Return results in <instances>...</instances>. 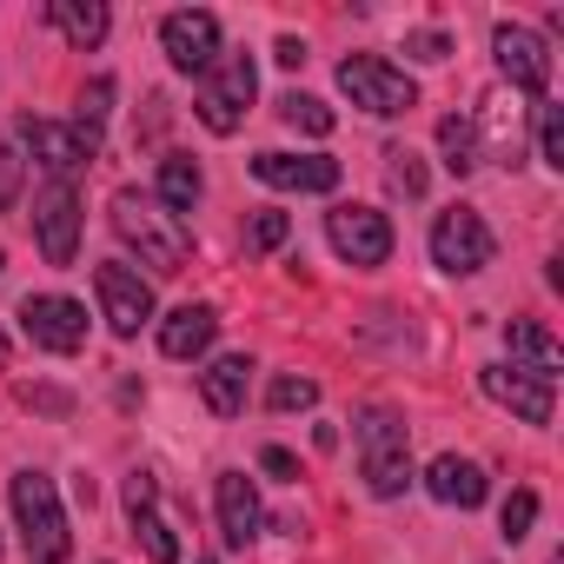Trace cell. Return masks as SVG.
<instances>
[{
  "mask_svg": "<svg viewBox=\"0 0 564 564\" xmlns=\"http://www.w3.org/2000/svg\"><path fill=\"white\" fill-rule=\"evenodd\" d=\"M113 232L140 252V265H153V272H186V259H193V246H186V232H180V219L153 199V193H140V186H120L113 193Z\"/></svg>",
  "mask_w": 564,
  "mask_h": 564,
  "instance_id": "cell-1",
  "label": "cell"
},
{
  "mask_svg": "<svg viewBox=\"0 0 564 564\" xmlns=\"http://www.w3.org/2000/svg\"><path fill=\"white\" fill-rule=\"evenodd\" d=\"M359 471H366V491L372 498H399L412 485V438H405V419L392 405H366L359 412Z\"/></svg>",
  "mask_w": 564,
  "mask_h": 564,
  "instance_id": "cell-2",
  "label": "cell"
},
{
  "mask_svg": "<svg viewBox=\"0 0 564 564\" xmlns=\"http://www.w3.org/2000/svg\"><path fill=\"white\" fill-rule=\"evenodd\" d=\"M14 518H21V544H28V564H67L74 551V531H67V511H61V491L47 471H14Z\"/></svg>",
  "mask_w": 564,
  "mask_h": 564,
  "instance_id": "cell-3",
  "label": "cell"
},
{
  "mask_svg": "<svg viewBox=\"0 0 564 564\" xmlns=\"http://www.w3.org/2000/svg\"><path fill=\"white\" fill-rule=\"evenodd\" d=\"M252 87H259L252 54H219V61L199 74V100H193L199 127H206V133H239V120H246V107H252Z\"/></svg>",
  "mask_w": 564,
  "mask_h": 564,
  "instance_id": "cell-4",
  "label": "cell"
},
{
  "mask_svg": "<svg viewBox=\"0 0 564 564\" xmlns=\"http://www.w3.org/2000/svg\"><path fill=\"white\" fill-rule=\"evenodd\" d=\"M339 94H346L352 107H366L372 120H399V113L419 107V87H412L392 61H379V54H352V61H339Z\"/></svg>",
  "mask_w": 564,
  "mask_h": 564,
  "instance_id": "cell-5",
  "label": "cell"
},
{
  "mask_svg": "<svg viewBox=\"0 0 564 564\" xmlns=\"http://www.w3.org/2000/svg\"><path fill=\"white\" fill-rule=\"evenodd\" d=\"M432 265H445V272H485L491 265V226H485V213H471V206H445L438 219H432Z\"/></svg>",
  "mask_w": 564,
  "mask_h": 564,
  "instance_id": "cell-6",
  "label": "cell"
},
{
  "mask_svg": "<svg viewBox=\"0 0 564 564\" xmlns=\"http://www.w3.org/2000/svg\"><path fill=\"white\" fill-rule=\"evenodd\" d=\"M326 239H333V252L346 265H366V272L392 259V219L379 206H333L326 213Z\"/></svg>",
  "mask_w": 564,
  "mask_h": 564,
  "instance_id": "cell-7",
  "label": "cell"
},
{
  "mask_svg": "<svg viewBox=\"0 0 564 564\" xmlns=\"http://www.w3.org/2000/svg\"><path fill=\"white\" fill-rule=\"evenodd\" d=\"M94 293H100V319L120 333V339H133L147 319H153V286L127 265V259H107V265H94Z\"/></svg>",
  "mask_w": 564,
  "mask_h": 564,
  "instance_id": "cell-8",
  "label": "cell"
},
{
  "mask_svg": "<svg viewBox=\"0 0 564 564\" xmlns=\"http://www.w3.org/2000/svg\"><path fill=\"white\" fill-rule=\"evenodd\" d=\"M34 239H41L47 265H74V252H80V193H74V180H47L41 186V199H34Z\"/></svg>",
  "mask_w": 564,
  "mask_h": 564,
  "instance_id": "cell-9",
  "label": "cell"
},
{
  "mask_svg": "<svg viewBox=\"0 0 564 564\" xmlns=\"http://www.w3.org/2000/svg\"><path fill=\"white\" fill-rule=\"evenodd\" d=\"M21 333L41 352H80L87 346V306L67 293H34V300H21Z\"/></svg>",
  "mask_w": 564,
  "mask_h": 564,
  "instance_id": "cell-10",
  "label": "cell"
},
{
  "mask_svg": "<svg viewBox=\"0 0 564 564\" xmlns=\"http://www.w3.org/2000/svg\"><path fill=\"white\" fill-rule=\"evenodd\" d=\"M491 54H498V74L511 80V94H544L551 87V47L531 34V28H518V21H498L491 28Z\"/></svg>",
  "mask_w": 564,
  "mask_h": 564,
  "instance_id": "cell-11",
  "label": "cell"
},
{
  "mask_svg": "<svg viewBox=\"0 0 564 564\" xmlns=\"http://www.w3.org/2000/svg\"><path fill=\"white\" fill-rule=\"evenodd\" d=\"M160 47H166V61L180 67V74H206L226 47H219V21L206 14V8H180V14H166L160 21Z\"/></svg>",
  "mask_w": 564,
  "mask_h": 564,
  "instance_id": "cell-12",
  "label": "cell"
},
{
  "mask_svg": "<svg viewBox=\"0 0 564 564\" xmlns=\"http://www.w3.org/2000/svg\"><path fill=\"white\" fill-rule=\"evenodd\" d=\"M471 133H478V153L485 160L518 166L524 160V107H518V94H485L471 107Z\"/></svg>",
  "mask_w": 564,
  "mask_h": 564,
  "instance_id": "cell-13",
  "label": "cell"
},
{
  "mask_svg": "<svg viewBox=\"0 0 564 564\" xmlns=\"http://www.w3.org/2000/svg\"><path fill=\"white\" fill-rule=\"evenodd\" d=\"M485 392L518 412L524 425H551V405H557V379L544 372H524V366H485Z\"/></svg>",
  "mask_w": 564,
  "mask_h": 564,
  "instance_id": "cell-14",
  "label": "cell"
},
{
  "mask_svg": "<svg viewBox=\"0 0 564 564\" xmlns=\"http://www.w3.org/2000/svg\"><path fill=\"white\" fill-rule=\"evenodd\" d=\"M14 133H21V147L47 166V180H74L80 166H94V147H87L74 127H61V120H34V113H28Z\"/></svg>",
  "mask_w": 564,
  "mask_h": 564,
  "instance_id": "cell-15",
  "label": "cell"
},
{
  "mask_svg": "<svg viewBox=\"0 0 564 564\" xmlns=\"http://www.w3.org/2000/svg\"><path fill=\"white\" fill-rule=\"evenodd\" d=\"M252 180H265L279 193H333L339 186V160L333 153H259Z\"/></svg>",
  "mask_w": 564,
  "mask_h": 564,
  "instance_id": "cell-16",
  "label": "cell"
},
{
  "mask_svg": "<svg viewBox=\"0 0 564 564\" xmlns=\"http://www.w3.org/2000/svg\"><path fill=\"white\" fill-rule=\"evenodd\" d=\"M127 518H133V531H140V544H147L153 564H180L173 524L160 518V485H153V471H133V478H127Z\"/></svg>",
  "mask_w": 564,
  "mask_h": 564,
  "instance_id": "cell-17",
  "label": "cell"
},
{
  "mask_svg": "<svg viewBox=\"0 0 564 564\" xmlns=\"http://www.w3.org/2000/svg\"><path fill=\"white\" fill-rule=\"evenodd\" d=\"M213 498H219V538H226L232 551H246V544L259 538V524H265V511H259V491H252V478H246V471H219Z\"/></svg>",
  "mask_w": 564,
  "mask_h": 564,
  "instance_id": "cell-18",
  "label": "cell"
},
{
  "mask_svg": "<svg viewBox=\"0 0 564 564\" xmlns=\"http://www.w3.org/2000/svg\"><path fill=\"white\" fill-rule=\"evenodd\" d=\"M246 392H252V359L246 352H226V359H213L199 372V399H206L213 419H239L246 412Z\"/></svg>",
  "mask_w": 564,
  "mask_h": 564,
  "instance_id": "cell-19",
  "label": "cell"
},
{
  "mask_svg": "<svg viewBox=\"0 0 564 564\" xmlns=\"http://www.w3.org/2000/svg\"><path fill=\"white\" fill-rule=\"evenodd\" d=\"M425 485H432V498L438 505H458V511H478L485 505V471L471 465V458H458V452H445V458H432V471H425Z\"/></svg>",
  "mask_w": 564,
  "mask_h": 564,
  "instance_id": "cell-20",
  "label": "cell"
},
{
  "mask_svg": "<svg viewBox=\"0 0 564 564\" xmlns=\"http://www.w3.org/2000/svg\"><path fill=\"white\" fill-rule=\"evenodd\" d=\"M213 333H219V313H213V306H180V313H166V326H160V352H166V359H199V352L213 346Z\"/></svg>",
  "mask_w": 564,
  "mask_h": 564,
  "instance_id": "cell-21",
  "label": "cell"
},
{
  "mask_svg": "<svg viewBox=\"0 0 564 564\" xmlns=\"http://www.w3.org/2000/svg\"><path fill=\"white\" fill-rule=\"evenodd\" d=\"M47 21H54L80 54H87V47H100V41H107V28H113V14L100 8V0H47Z\"/></svg>",
  "mask_w": 564,
  "mask_h": 564,
  "instance_id": "cell-22",
  "label": "cell"
},
{
  "mask_svg": "<svg viewBox=\"0 0 564 564\" xmlns=\"http://www.w3.org/2000/svg\"><path fill=\"white\" fill-rule=\"evenodd\" d=\"M505 346L524 359V372H544V379H557V366H564V346L538 326V319H511L505 326Z\"/></svg>",
  "mask_w": 564,
  "mask_h": 564,
  "instance_id": "cell-23",
  "label": "cell"
},
{
  "mask_svg": "<svg viewBox=\"0 0 564 564\" xmlns=\"http://www.w3.org/2000/svg\"><path fill=\"white\" fill-rule=\"evenodd\" d=\"M438 147H445V173H452V180H465V173L485 166L478 133H471V113H445V120H438Z\"/></svg>",
  "mask_w": 564,
  "mask_h": 564,
  "instance_id": "cell-24",
  "label": "cell"
},
{
  "mask_svg": "<svg viewBox=\"0 0 564 564\" xmlns=\"http://www.w3.org/2000/svg\"><path fill=\"white\" fill-rule=\"evenodd\" d=\"M153 199H160L173 219L193 213V199H199V166H193L186 153H166V160H160V193H153Z\"/></svg>",
  "mask_w": 564,
  "mask_h": 564,
  "instance_id": "cell-25",
  "label": "cell"
},
{
  "mask_svg": "<svg viewBox=\"0 0 564 564\" xmlns=\"http://www.w3.org/2000/svg\"><path fill=\"white\" fill-rule=\"evenodd\" d=\"M107 100H113V80L100 74V80H94V87L80 94V120H74V133H80V140H87L94 153H100V127H107Z\"/></svg>",
  "mask_w": 564,
  "mask_h": 564,
  "instance_id": "cell-26",
  "label": "cell"
},
{
  "mask_svg": "<svg viewBox=\"0 0 564 564\" xmlns=\"http://www.w3.org/2000/svg\"><path fill=\"white\" fill-rule=\"evenodd\" d=\"M279 120L300 127V133H333V107L313 100V94H286V100H279Z\"/></svg>",
  "mask_w": 564,
  "mask_h": 564,
  "instance_id": "cell-27",
  "label": "cell"
},
{
  "mask_svg": "<svg viewBox=\"0 0 564 564\" xmlns=\"http://www.w3.org/2000/svg\"><path fill=\"white\" fill-rule=\"evenodd\" d=\"M531 524H538V491H511L505 511H498V538L518 544V538H531Z\"/></svg>",
  "mask_w": 564,
  "mask_h": 564,
  "instance_id": "cell-28",
  "label": "cell"
},
{
  "mask_svg": "<svg viewBox=\"0 0 564 564\" xmlns=\"http://www.w3.org/2000/svg\"><path fill=\"white\" fill-rule=\"evenodd\" d=\"M265 405H272V412H313V405H319V379H293V372L272 379Z\"/></svg>",
  "mask_w": 564,
  "mask_h": 564,
  "instance_id": "cell-29",
  "label": "cell"
},
{
  "mask_svg": "<svg viewBox=\"0 0 564 564\" xmlns=\"http://www.w3.org/2000/svg\"><path fill=\"white\" fill-rule=\"evenodd\" d=\"M386 180H392V193L419 199V193H425V166H419V153H412V147H392V153H386Z\"/></svg>",
  "mask_w": 564,
  "mask_h": 564,
  "instance_id": "cell-30",
  "label": "cell"
},
{
  "mask_svg": "<svg viewBox=\"0 0 564 564\" xmlns=\"http://www.w3.org/2000/svg\"><path fill=\"white\" fill-rule=\"evenodd\" d=\"M538 153H544V166H564V113L557 107H538Z\"/></svg>",
  "mask_w": 564,
  "mask_h": 564,
  "instance_id": "cell-31",
  "label": "cell"
},
{
  "mask_svg": "<svg viewBox=\"0 0 564 564\" xmlns=\"http://www.w3.org/2000/svg\"><path fill=\"white\" fill-rule=\"evenodd\" d=\"M21 180H28V160L14 153V140H0V213L21 199Z\"/></svg>",
  "mask_w": 564,
  "mask_h": 564,
  "instance_id": "cell-32",
  "label": "cell"
},
{
  "mask_svg": "<svg viewBox=\"0 0 564 564\" xmlns=\"http://www.w3.org/2000/svg\"><path fill=\"white\" fill-rule=\"evenodd\" d=\"M286 232H293V219H286V213H259V219H252V232H246V246H252V252H272V246H286Z\"/></svg>",
  "mask_w": 564,
  "mask_h": 564,
  "instance_id": "cell-33",
  "label": "cell"
},
{
  "mask_svg": "<svg viewBox=\"0 0 564 564\" xmlns=\"http://www.w3.org/2000/svg\"><path fill=\"white\" fill-rule=\"evenodd\" d=\"M405 54H412V61H445V54H452V41H445V34H412V41H405Z\"/></svg>",
  "mask_w": 564,
  "mask_h": 564,
  "instance_id": "cell-34",
  "label": "cell"
},
{
  "mask_svg": "<svg viewBox=\"0 0 564 564\" xmlns=\"http://www.w3.org/2000/svg\"><path fill=\"white\" fill-rule=\"evenodd\" d=\"M259 465H265L272 478H300V458H293L286 445H265V452H259Z\"/></svg>",
  "mask_w": 564,
  "mask_h": 564,
  "instance_id": "cell-35",
  "label": "cell"
},
{
  "mask_svg": "<svg viewBox=\"0 0 564 564\" xmlns=\"http://www.w3.org/2000/svg\"><path fill=\"white\" fill-rule=\"evenodd\" d=\"M272 61H279V67H306V47H300V41L286 34V41H279V47H272Z\"/></svg>",
  "mask_w": 564,
  "mask_h": 564,
  "instance_id": "cell-36",
  "label": "cell"
},
{
  "mask_svg": "<svg viewBox=\"0 0 564 564\" xmlns=\"http://www.w3.org/2000/svg\"><path fill=\"white\" fill-rule=\"evenodd\" d=\"M0 366H8V333H0Z\"/></svg>",
  "mask_w": 564,
  "mask_h": 564,
  "instance_id": "cell-37",
  "label": "cell"
},
{
  "mask_svg": "<svg viewBox=\"0 0 564 564\" xmlns=\"http://www.w3.org/2000/svg\"><path fill=\"white\" fill-rule=\"evenodd\" d=\"M0 265H8V252H0Z\"/></svg>",
  "mask_w": 564,
  "mask_h": 564,
  "instance_id": "cell-38",
  "label": "cell"
},
{
  "mask_svg": "<svg viewBox=\"0 0 564 564\" xmlns=\"http://www.w3.org/2000/svg\"><path fill=\"white\" fill-rule=\"evenodd\" d=\"M199 564H213V557H199Z\"/></svg>",
  "mask_w": 564,
  "mask_h": 564,
  "instance_id": "cell-39",
  "label": "cell"
}]
</instances>
